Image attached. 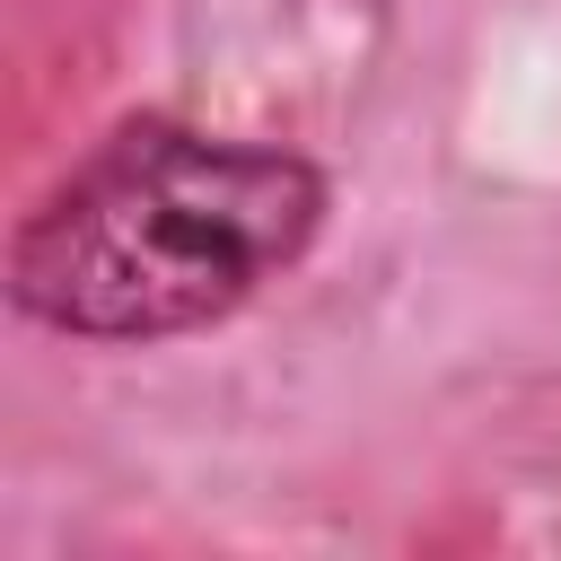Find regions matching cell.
Here are the masks:
<instances>
[{"instance_id":"obj_1","label":"cell","mask_w":561,"mask_h":561,"mask_svg":"<svg viewBox=\"0 0 561 561\" xmlns=\"http://www.w3.org/2000/svg\"><path fill=\"white\" fill-rule=\"evenodd\" d=\"M333 184L280 140L123 114L9 228V307L35 333L131 351L228 324L324 237Z\"/></svg>"}]
</instances>
